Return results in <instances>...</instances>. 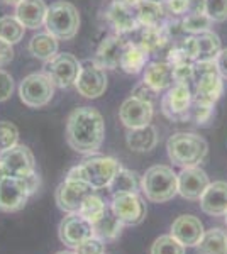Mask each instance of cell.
Returning a JSON list of instances; mask_svg holds the SVG:
<instances>
[{"label": "cell", "mask_w": 227, "mask_h": 254, "mask_svg": "<svg viewBox=\"0 0 227 254\" xmlns=\"http://www.w3.org/2000/svg\"><path fill=\"white\" fill-rule=\"evenodd\" d=\"M105 137V122L98 110L78 107L68 116L67 142L80 154H93L100 149Z\"/></svg>", "instance_id": "cell-1"}, {"label": "cell", "mask_w": 227, "mask_h": 254, "mask_svg": "<svg viewBox=\"0 0 227 254\" xmlns=\"http://www.w3.org/2000/svg\"><path fill=\"white\" fill-rule=\"evenodd\" d=\"M168 158L175 166H199L209 153V144L204 137L193 132H175L166 142Z\"/></svg>", "instance_id": "cell-2"}, {"label": "cell", "mask_w": 227, "mask_h": 254, "mask_svg": "<svg viewBox=\"0 0 227 254\" xmlns=\"http://www.w3.org/2000/svg\"><path fill=\"white\" fill-rule=\"evenodd\" d=\"M141 191L152 203L170 202L178 195V175L166 165L148 168L141 178Z\"/></svg>", "instance_id": "cell-3"}, {"label": "cell", "mask_w": 227, "mask_h": 254, "mask_svg": "<svg viewBox=\"0 0 227 254\" xmlns=\"http://www.w3.org/2000/svg\"><path fill=\"white\" fill-rule=\"evenodd\" d=\"M121 163L109 156H92L85 159L81 165L68 171L67 178L80 180V182L88 183L93 190H102L109 188L114 176L121 171Z\"/></svg>", "instance_id": "cell-4"}, {"label": "cell", "mask_w": 227, "mask_h": 254, "mask_svg": "<svg viewBox=\"0 0 227 254\" xmlns=\"http://www.w3.org/2000/svg\"><path fill=\"white\" fill-rule=\"evenodd\" d=\"M44 27L58 41L73 39L80 29V12L72 2H55L48 7Z\"/></svg>", "instance_id": "cell-5"}, {"label": "cell", "mask_w": 227, "mask_h": 254, "mask_svg": "<svg viewBox=\"0 0 227 254\" xmlns=\"http://www.w3.org/2000/svg\"><path fill=\"white\" fill-rule=\"evenodd\" d=\"M217 71L216 61H197L195 63V90L193 102L202 105H214L224 92V81Z\"/></svg>", "instance_id": "cell-6"}, {"label": "cell", "mask_w": 227, "mask_h": 254, "mask_svg": "<svg viewBox=\"0 0 227 254\" xmlns=\"http://www.w3.org/2000/svg\"><path fill=\"white\" fill-rule=\"evenodd\" d=\"M55 95V83L46 73H31L19 85V98L29 109L46 107Z\"/></svg>", "instance_id": "cell-7"}, {"label": "cell", "mask_w": 227, "mask_h": 254, "mask_svg": "<svg viewBox=\"0 0 227 254\" xmlns=\"http://www.w3.org/2000/svg\"><path fill=\"white\" fill-rule=\"evenodd\" d=\"M193 104V92L188 83L175 81L161 98V112L173 122H185L190 119Z\"/></svg>", "instance_id": "cell-8"}, {"label": "cell", "mask_w": 227, "mask_h": 254, "mask_svg": "<svg viewBox=\"0 0 227 254\" xmlns=\"http://www.w3.org/2000/svg\"><path fill=\"white\" fill-rule=\"evenodd\" d=\"M110 212L124 225H139L146 217V202L134 191H117L112 193Z\"/></svg>", "instance_id": "cell-9"}, {"label": "cell", "mask_w": 227, "mask_h": 254, "mask_svg": "<svg viewBox=\"0 0 227 254\" xmlns=\"http://www.w3.org/2000/svg\"><path fill=\"white\" fill-rule=\"evenodd\" d=\"M81 63L78 61L75 56L70 55V53H60L55 58L46 61L44 64V73L51 78L58 88H68L72 85H75L78 78V73H80Z\"/></svg>", "instance_id": "cell-10"}, {"label": "cell", "mask_w": 227, "mask_h": 254, "mask_svg": "<svg viewBox=\"0 0 227 254\" xmlns=\"http://www.w3.org/2000/svg\"><path fill=\"white\" fill-rule=\"evenodd\" d=\"M90 193H93V188L80 180L67 178L63 183H60L55 191V200L60 210L65 214H78L83 200Z\"/></svg>", "instance_id": "cell-11"}, {"label": "cell", "mask_w": 227, "mask_h": 254, "mask_svg": "<svg viewBox=\"0 0 227 254\" xmlns=\"http://www.w3.org/2000/svg\"><path fill=\"white\" fill-rule=\"evenodd\" d=\"M75 88L85 98H98L107 90V75L105 69L98 66L95 61H83L75 81Z\"/></svg>", "instance_id": "cell-12"}, {"label": "cell", "mask_w": 227, "mask_h": 254, "mask_svg": "<svg viewBox=\"0 0 227 254\" xmlns=\"http://www.w3.org/2000/svg\"><path fill=\"white\" fill-rule=\"evenodd\" d=\"M0 163L7 176L12 178H26L36 171V159L27 146L15 144L10 149L0 153Z\"/></svg>", "instance_id": "cell-13"}, {"label": "cell", "mask_w": 227, "mask_h": 254, "mask_svg": "<svg viewBox=\"0 0 227 254\" xmlns=\"http://www.w3.org/2000/svg\"><path fill=\"white\" fill-rule=\"evenodd\" d=\"M152 114H154V104L134 95L126 98L119 109V119L127 129H138L151 124Z\"/></svg>", "instance_id": "cell-14"}, {"label": "cell", "mask_w": 227, "mask_h": 254, "mask_svg": "<svg viewBox=\"0 0 227 254\" xmlns=\"http://www.w3.org/2000/svg\"><path fill=\"white\" fill-rule=\"evenodd\" d=\"M31 191L24 182V178H12L5 176L0 182V210L17 212L27 203Z\"/></svg>", "instance_id": "cell-15"}, {"label": "cell", "mask_w": 227, "mask_h": 254, "mask_svg": "<svg viewBox=\"0 0 227 254\" xmlns=\"http://www.w3.org/2000/svg\"><path fill=\"white\" fill-rule=\"evenodd\" d=\"M93 236V224L80 214H67L58 227V237L68 248H76L80 243Z\"/></svg>", "instance_id": "cell-16"}, {"label": "cell", "mask_w": 227, "mask_h": 254, "mask_svg": "<svg viewBox=\"0 0 227 254\" xmlns=\"http://www.w3.org/2000/svg\"><path fill=\"white\" fill-rule=\"evenodd\" d=\"M209 185V176L200 166L181 168L178 173V195L185 200H200Z\"/></svg>", "instance_id": "cell-17"}, {"label": "cell", "mask_w": 227, "mask_h": 254, "mask_svg": "<svg viewBox=\"0 0 227 254\" xmlns=\"http://www.w3.org/2000/svg\"><path fill=\"white\" fill-rule=\"evenodd\" d=\"M170 234L185 248H197V244L200 243V239L205 234V229L200 219H197L195 215L185 214L173 220Z\"/></svg>", "instance_id": "cell-18"}, {"label": "cell", "mask_w": 227, "mask_h": 254, "mask_svg": "<svg viewBox=\"0 0 227 254\" xmlns=\"http://www.w3.org/2000/svg\"><path fill=\"white\" fill-rule=\"evenodd\" d=\"M105 20L115 34H126V32H133L141 27L138 14H136V7L124 5L119 2H112L109 5L105 12Z\"/></svg>", "instance_id": "cell-19"}, {"label": "cell", "mask_w": 227, "mask_h": 254, "mask_svg": "<svg viewBox=\"0 0 227 254\" xmlns=\"http://www.w3.org/2000/svg\"><path fill=\"white\" fill-rule=\"evenodd\" d=\"M127 41L122 38V34H110L102 39L98 44L97 53H95V63L104 69H115L119 68L121 56L124 53Z\"/></svg>", "instance_id": "cell-20"}, {"label": "cell", "mask_w": 227, "mask_h": 254, "mask_svg": "<svg viewBox=\"0 0 227 254\" xmlns=\"http://www.w3.org/2000/svg\"><path fill=\"white\" fill-rule=\"evenodd\" d=\"M200 208L210 217L227 214V182H214L200 196Z\"/></svg>", "instance_id": "cell-21"}, {"label": "cell", "mask_w": 227, "mask_h": 254, "mask_svg": "<svg viewBox=\"0 0 227 254\" xmlns=\"http://www.w3.org/2000/svg\"><path fill=\"white\" fill-rule=\"evenodd\" d=\"M48 5L44 0H20L15 5V17L26 29H38L44 24Z\"/></svg>", "instance_id": "cell-22"}, {"label": "cell", "mask_w": 227, "mask_h": 254, "mask_svg": "<svg viewBox=\"0 0 227 254\" xmlns=\"http://www.w3.org/2000/svg\"><path fill=\"white\" fill-rule=\"evenodd\" d=\"M143 71H144L143 81L146 85H150L151 88H154L156 92L168 90L175 83L173 69L166 61H152V63L146 64V68Z\"/></svg>", "instance_id": "cell-23"}, {"label": "cell", "mask_w": 227, "mask_h": 254, "mask_svg": "<svg viewBox=\"0 0 227 254\" xmlns=\"http://www.w3.org/2000/svg\"><path fill=\"white\" fill-rule=\"evenodd\" d=\"M159 136L154 126L148 124L138 129H127L126 142L127 147L134 153H150L158 146Z\"/></svg>", "instance_id": "cell-24"}, {"label": "cell", "mask_w": 227, "mask_h": 254, "mask_svg": "<svg viewBox=\"0 0 227 254\" xmlns=\"http://www.w3.org/2000/svg\"><path fill=\"white\" fill-rule=\"evenodd\" d=\"M170 43V29L168 22L161 26H143L139 27V39L138 44L146 49L150 55L161 51L166 44Z\"/></svg>", "instance_id": "cell-25"}, {"label": "cell", "mask_w": 227, "mask_h": 254, "mask_svg": "<svg viewBox=\"0 0 227 254\" xmlns=\"http://www.w3.org/2000/svg\"><path fill=\"white\" fill-rule=\"evenodd\" d=\"M148 58H150V53L143 46H139L138 43H133V41H127L121 56L119 68L124 73H127V75H138V73H141L146 68Z\"/></svg>", "instance_id": "cell-26"}, {"label": "cell", "mask_w": 227, "mask_h": 254, "mask_svg": "<svg viewBox=\"0 0 227 254\" xmlns=\"http://www.w3.org/2000/svg\"><path fill=\"white\" fill-rule=\"evenodd\" d=\"M29 53H31L34 58L49 61L58 55V39L49 32H38L34 34L29 41Z\"/></svg>", "instance_id": "cell-27"}, {"label": "cell", "mask_w": 227, "mask_h": 254, "mask_svg": "<svg viewBox=\"0 0 227 254\" xmlns=\"http://www.w3.org/2000/svg\"><path fill=\"white\" fill-rule=\"evenodd\" d=\"M136 14H138L139 24L143 26H161L166 22V10L163 3L154 2V0H141L136 5Z\"/></svg>", "instance_id": "cell-28"}, {"label": "cell", "mask_w": 227, "mask_h": 254, "mask_svg": "<svg viewBox=\"0 0 227 254\" xmlns=\"http://www.w3.org/2000/svg\"><path fill=\"white\" fill-rule=\"evenodd\" d=\"M197 254H227V232L219 227L205 231L197 244Z\"/></svg>", "instance_id": "cell-29"}, {"label": "cell", "mask_w": 227, "mask_h": 254, "mask_svg": "<svg viewBox=\"0 0 227 254\" xmlns=\"http://www.w3.org/2000/svg\"><path fill=\"white\" fill-rule=\"evenodd\" d=\"M195 43H197V61H216L217 55L221 53V39L216 32L207 31L195 34Z\"/></svg>", "instance_id": "cell-30"}, {"label": "cell", "mask_w": 227, "mask_h": 254, "mask_svg": "<svg viewBox=\"0 0 227 254\" xmlns=\"http://www.w3.org/2000/svg\"><path fill=\"white\" fill-rule=\"evenodd\" d=\"M124 224L115 217L110 208L105 212V215L102 217L98 222L93 224V236L100 237L102 241H112L115 237L121 236Z\"/></svg>", "instance_id": "cell-31"}, {"label": "cell", "mask_w": 227, "mask_h": 254, "mask_svg": "<svg viewBox=\"0 0 227 254\" xmlns=\"http://www.w3.org/2000/svg\"><path fill=\"white\" fill-rule=\"evenodd\" d=\"M141 178L143 176H139L136 171L121 168V171L110 182L109 190L112 193H117V191H134V193H139L141 191Z\"/></svg>", "instance_id": "cell-32"}, {"label": "cell", "mask_w": 227, "mask_h": 254, "mask_svg": "<svg viewBox=\"0 0 227 254\" xmlns=\"http://www.w3.org/2000/svg\"><path fill=\"white\" fill-rule=\"evenodd\" d=\"M26 27L19 22L15 15H3L0 17V39L9 44H17L22 41Z\"/></svg>", "instance_id": "cell-33"}, {"label": "cell", "mask_w": 227, "mask_h": 254, "mask_svg": "<svg viewBox=\"0 0 227 254\" xmlns=\"http://www.w3.org/2000/svg\"><path fill=\"white\" fill-rule=\"evenodd\" d=\"M107 210H109V208H107L104 198L93 191V193H90L83 200V203H81L80 212H78V214H80L81 217H85L88 222L95 224V222H98V220H100L102 217L105 215Z\"/></svg>", "instance_id": "cell-34"}, {"label": "cell", "mask_w": 227, "mask_h": 254, "mask_svg": "<svg viewBox=\"0 0 227 254\" xmlns=\"http://www.w3.org/2000/svg\"><path fill=\"white\" fill-rule=\"evenodd\" d=\"M214 20L209 17L205 12H188L181 20V29L185 32H190L192 36L200 34V32H207L212 27Z\"/></svg>", "instance_id": "cell-35"}, {"label": "cell", "mask_w": 227, "mask_h": 254, "mask_svg": "<svg viewBox=\"0 0 227 254\" xmlns=\"http://www.w3.org/2000/svg\"><path fill=\"white\" fill-rule=\"evenodd\" d=\"M151 254H185V246L171 234L159 236L151 246Z\"/></svg>", "instance_id": "cell-36"}, {"label": "cell", "mask_w": 227, "mask_h": 254, "mask_svg": "<svg viewBox=\"0 0 227 254\" xmlns=\"http://www.w3.org/2000/svg\"><path fill=\"white\" fill-rule=\"evenodd\" d=\"M19 144V129L9 121H0V153Z\"/></svg>", "instance_id": "cell-37"}, {"label": "cell", "mask_w": 227, "mask_h": 254, "mask_svg": "<svg viewBox=\"0 0 227 254\" xmlns=\"http://www.w3.org/2000/svg\"><path fill=\"white\" fill-rule=\"evenodd\" d=\"M204 12L214 22H224L227 20V0H205Z\"/></svg>", "instance_id": "cell-38"}, {"label": "cell", "mask_w": 227, "mask_h": 254, "mask_svg": "<svg viewBox=\"0 0 227 254\" xmlns=\"http://www.w3.org/2000/svg\"><path fill=\"white\" fill-rule=\"evenodd\" d=\"M73 249H75L73 251L75 254H105V241H102L97 236H92Z\"/></svg>", "instance_id": "cell-39"}, {"label": "cell", "mask_w": 227, "mask_h": 254, "mask_svg": "<svg viewBox=\"0 0 227 254\" xmlns=\"http://www.w3.org/2000/svg\"><path fill=\"white\" fill-rule=\"evenodd\" d=\"M214 116V107L210 105H202V104H192V109H190V119L195 121V124L204 126L205 122H209Z\"/></svg>", "instance_id": "cell-40"}, {"label": "cell", "mask_w": 227, "mask_h": 254, "mask_svg": "<svg viewBox=\"0 0 227 254\" xmlns=\"http://www.w3.org/2000/svg\"><path fill=\"white\" fill-rule=\"evenodd\" d=\"M163 7L166 10V15L173 17H180V15H187L190 12V0H164Z\"/></svg>", "instance_id": "cell-41"}, {"label": "cell", "mask_w": 227, "mask_h": 254, "mask_svg": "<svg viewBox=\"0 0 227 254\" xmlns=\"http://www.w3.org/2000/svg\"><path fill=\"white\" fill-rule=\"evenodd\" d=\"M14 93V78L5 69H0V102L9 100Z\"/></svg>", "instance_id": "cell-42"}, {"label": "cell", "mask_w": 227, "mask_h": 254, "mask_svg": "<svg viewBox=\"0 0 227 254\" xmlns=\"http://www.w3.org/2000/svg\"><path fill=\"white\" fill-rule=\"evenodd\" d=\"M158 93L154 88H151L150 85H146L144 81H141L139 85H136L134 90H133V95L138 97V98H143V100L146 102H151V104H154L156 98H158Z\"/></svg>", "instance_id": "cell-43"}, {"label": "cell", "mask_w": 227, "mask_h": 254, "mask_svg": "<svg viewBox=\"0 0 227 254\" xmlns=\"http://www.w3.org/2000/svg\"><path fill=\"white\" fill-rule=\"evenodd\" d=\"M12 58H14V48H12V44L0 39V68L9 64Z\"/></svg>", "instance_id": "cell-44"}, {"label": "cell", "mask_w": 227, "mask_h": 254, "mask_svg": "<svg viewBox=\"0 0 227 254\" xmlns=\"http://www.w3.org/2000/svg\"><path fill=\"white\" fill-rule=\"evenodd\" d=\"M216 66H217L219 75H221L224 80H227V48L221 49V53L217 55V58H216Z\"/></svg>", "instance_id": "cell-45"}, {"label": "cell", "mask_w": 227, "mask_h": 254, "mask_svg": "<svg viewBox=\"0 0 227 254\" xmlns=\"http://www.w3.org/2000/svg\"><path fill=\"white\" fill-rule=\"evenodd\" d=\"M24 182H26V185L29 188V191H31V195L34 193V191H38L39 190V185H41V180H39V175L36 173H32V175H29L24 178Z\"/></svg>", "instance_id": "cell-46"}, {"label": "cell", "mask_w": 227, "mask_h": 254, "mask_svg": "<svg viewBox=\"0 0 227 254\" xmlns=\"http://www.w3.org/2000/svg\"><path fill=\"white\" fill-rule=\"evenodd\" d=\"M112 2H119V3H124V5H131V7H136L141 0H112Z\"/></svg>", "instance_id": "cell-47"}, {"label": "cell", "mask_w": 227, "mask_h": 254, "mask_svg": "<svg viewBox=\"0 0 227 254\" xmlns=\"http://www.w3.org/2000/svg\"><path fill=\"white\" fill-rule=\"evenodd\" d=\"M5 5H17V3L20 2V0H2Z\"/></svg>", "instance_id": "cell-48"}, {"label": "cell", "mask_w": 227, "mask_h": 254, "mask_svg": "<svg viewBox=\"0 0 227 254\" xmlns=\"http://www.w3.org/2000/svg\"><path fill=\"white\" fill-rule=\"evenodd\" d=\"M5 171H3V166H2V163H0V182H2L3 178H5Z\"/></svg>", "instance_id": "cell-49"}, {"label": "cell", "mask_w": 227, "mask_h": 254, "mask_svg": "<svg viewBox=\"0 0 227 254\" xmlns=\"http://www.w3.org/2000/svg\"><path fill=\"white\" fill-rule=\"evenodd\" d=\"M56 254H75L73 251H60V253H56Z\"/></svg>", "instance_id": "cell-50"}, {"label": "cell", "mask_w": 227, "mask_h": 254, "mask_svg": "<svg viewBox=\"0 0 227 254\" xmlns=\"http://www.w3.org/2000/svg\"><path fill=\"white\" fill-rule=\"evenodd\" d=\"M154 2H161V3H163V2H164V0H154Z\"/></svg>", "instance_id": "cell-51"}, {"label": "cell", "mask_w": 227, "mask_h": 254, "mask_svg": "<svg viewBox=\"0 0 227 254\" xmlns=\"http://www.w3.org/2000/svg\"><path fill=\"white\" fill-rule=\"evenodd\" d=\"M226 225H227V214H226Z\"/></svg>", "instance_id": "cell-52"}, {"label": "cell", "mask_w": 227, "mask_h": 254, "mask_svg": "<svg viewBox=\"0 0 227 254\" xmlns=\"http://www.w3.org/2000/svg\"><path fill=\"white\" fill-rule=\"evenodd\" d=\"M105 254H107V253H105Z\"/></svg>", "instance_id": "cell-53"}]
</instances>
